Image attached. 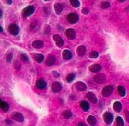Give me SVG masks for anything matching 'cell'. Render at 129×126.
Returning <instances> with one entry per match:
<instances>
[{
  "label": "cell",
  "mask_w": 129,
  "mask_h": 126,
  "mask_svg": "<svg viewBox=\"0 0 129 126\" xmlns=\"http://www.w3.org/2000/svg\"><path fill=\"white\" fill-rule=\"evenodd\" d=\"M114 91V87L112 85H107L103 89L102 91V95L104 97H108V96H111Z\"/></svg>",
  "instance_id": "obj_1"
},
{
  "label": "cell",
  "mask_w": 129,
  "mask_h": 126,
  "mask_svg": "<svg viewBox=\"0 0 129 126\" xmlns=\"http://www.w3.org/2000/svg\"><path fill=\"white\" fill-rule=\"evenodd\" d=\"M54 9H55V11L57 14H60L63 11V7H62L61 5L59 3H55L54 5Z\"/></svg>",
  "instance_id": "obj_21"
},
{
  "label": "cell",
  "mask_w": 129,
  "mask_h": 126,
  "mask_svg": "<svg viewBox=\"0 0 129 126\" xmlns=\"http://www.w3.org/2000/svg\"><path fill=\"white\" fill-rule=\"evenodd\" d=\"M3 101H2L1 99H0V108H1V105H2V103Z\"/></svg>",
  "instance_id": "obj_42"
},
{
  "label": "cell",
  "mask_w": 129,
  "mask_h": 126,
  "mask_svg": "<svg viewBox=\"0 0 129 126\" xmlns=\"http://www.w3.org/2000/svg\"><path fill=\"white\" fill-rule=\"evenodd\" d=\"M62 56H63V58L64 60H71L72 57V53L69 50H64L63 51V53H62Z\"/></svg>",
  "instance_id": "obj_16"
},
{
  "label": "cell",
  "mask_w": 129,
  "mask_h": 126,
  "mask_svg": "<svg viewBox=\"0 0 129 126\" xmlns=\"http://www.w3.org/2000/svg\"><path fill=\"white\" fill-rule=\"evenodd\" d=\"M87 122H88V123L89 125H94L97 123V119H96V118L94 117V116L90 115V116H88V117L87 118Z\"/></svg>",
  "instance_id": "obj_22"
},
{
  "label": "cell",
  "mask_w": 129,
  "mask_h": 126,
  "mask_svg": "<svg viewBox=\"0 0 129 126\" xmlns=\"http://www.w3.org/2000/svg\"><path fill=\"white\" fill-rule=\"evenodd\" d=\"M53 40H54V41H55L56 45H57L58 47H61L64 46V40H63V39H62L60 36H59V35L55 34V35H53Z\"/></svg>",
  "instance_id": "obj_7"
},
{
  "label": "cell",
  "mask_w": 129,
  "mask_h": 126,
  "mask_svg": "<svg viewBox=\"0 0 129 126\" xmlns=\"http://www.w3.org/2000/svg\"><path fill=\"white\" fill-rule=\"evenodd\" d=\"M2 14H3V13H2V11L1 9H0V18H2Z\"/></svg>",
  "instance_id": "obj_38"
},
{
  "label": "cell",
  "mask_w": 129,
  "mask_h": 126,
  "mask_svg": "<svg viewBox=\"0 0 129 126\" xmlns=\"http://www.w3.org/2000/svg\"><path fill=\"white\" fill-rule=\"evenodd\" d=\"M11 117L13 120H16L19 122H22L24 120V116L18 112H13L11 113Z\"/></svg>",
  "instance_id": "obj_4"
},
{
  "label": "cell",
  "mask_w": 129,
  "mask_h": 126,
  "mask_svg": "<svg viewBox=\"0 0 129 126\" xmlns=\"http://www.w3.org/2000/svg\"><path fill=\"white\" fill-rule=\"evenodd\" d=\"M118 2H125V0H117Z\"/></svg>",
  "instance_id": "obj_41"
},
{
  "label": "cell",
  "mask_w": 129,
  "mask_h": 126,
  "mask_svg": "<svg viewBox=\"0 0 129 126\" xmlns=\"http://www.w3.org/2000/svg\"><path fill=\"white\" fill-rule=\"evenodd\" d=\"M32 46L34 48H36V49H39V48H41L44 47V42L41 40H36L33 42Z\"/></svg>",
  "instance_id": "obj_18"
},
{
  "label": "cell",
  "mask_w": 129,
  "mask_h": 126,
  "mask_svg": "<svg viewBox=\"0 0 129 126\" xmlns=\"http://www.w3.org/2000/svg\"><path fill=\"white\" fill-rule=\"evenodd\" d=\"M9 105H8V103H7L6 102H2V105H1V108L3 111H5V112H7V111H8V110H9Z\"/></svg>",
  "instance_id": "obj_26"
},
{
  "label": "cell",
  "mask_w": 129,
  "mask_h": 126,
  "mask_svg": "<svg viewBox=\"0 0 129 126\" xmlns=\"http://www.w3.org/2000/svg\"><path fill=\"white\" fill-rule=\"evenodd\" d=\"M75 88L79 91H85L87 88V86L82 82H77L75 83Z\"/></svg>",
  "instance_id": "obj_10"
},
{
  "label": "cell",
  "mask_w": 129,
  "mask_h": 126,
  "mask_svg": "<svg viewBox=\"0 0 129 126\" xmlns=\"http://www.w3.org/2000/svg\"><path fill=\"white\" fill-rule=\"evenodd\" d=\"M101 7H102V8H103V9L108 8L109 7H110V3H109V2H103V3H102Z\"/></svg>",
  "instance_id": "obj_32"
},
{
  "label": "cell",
  "mask_w": 129,
  "mask_h": 126,
  "mask_svg": "<svg viewBox=\"0 0 129 126\" xmlns=\"http://www.w3.org/2000/svg\"><path fill=\"white\" fill-rule=\"evenodd\" d=\"M78 125H86L85 123H83V122H79L78 123Z\"/></svg>",
  "instance_id": "obj_39"
},
{
  "label": "cell",
  "mask_w": 129,
  "mask_h": 126,
  "mask_svg": "<svg viewBox=\"0 0 129 126\" xmlns=\"http://www.w3.org/2000/svg\"><path fill=\"white\" fill-rule=\"evenodd\" d=\"M125 117L128 122H129V111H125Z\"/></svg>",
  "instance_id": "obj_36"
},
{
  "label": "cell",
  "mask_w": 129,
  "mask_h": 126,
  "mask_svg": "<svg viewBox=\"0 0 129 126\" xmlns=\"http://www.w3.org/2000/svg\"><path fill=\"white\" fill-rule=\"evenodd\" d=\"M71 5L74 7H77L80 6V2L79 0H69Z\"/></svg>",
  "instance_id": "obj_29"
},
{
  "label": "cell",
  "mask_w": 129,
  "mask_h": 126,
  "mask_svg": "<svg viewBox=\"0 0 129 126\" xmlns=\"http://www.w3.org/2000/svg\"><path fill=\"white\" fill-rule=\"evenodd\" d=\"M67 20L69 23L75 24L79 21V16L75 13H71L67 16Z\"/></svg>",
  "instance_id": "obj_3"
},
{
  "label": "cell",
  "mask_w": 129,
  "mask_h": 126,
  "mask_svg": "<svg viewBox=\"0 0 129 126\" xmlns=\"http://www.w3.org/2000/svg\"><path fill=\"white\" fill-rule=\"evenodd\" d=\"M44 1H45V2H47V1H49V0H44Z\"/></svg>",
  "instance_id": "obj_43"
},
{
  "label": "cell",
  "mask_w": 129,
  "mask_h": 126,
  "mask_svg": "<svg viewBox=\"0 0 129 126\" xmlns=\"http://www.w3.org/2000/svg\"><path fill=\"white\" fill-rule=\"evenodd\" d=\"M82 13L83 14H88L89 13V11H88V8H83L82 10Z\"/></svg>",
  "instance_id": "obj_35"
},
{
  "label": "cell",
  "mask_w": 129,
  "mask_h": 126,
  "mask_svg": "<svg viewBox=\"0 0 129 126\" xmlns=\"http://www.w3.org/2000/svg\"><path fill=\"white\" fill-rule=\"evenodd\" d=\"M13 65H14V67L16 69H19L21 67V63L18 62V60H15Z\"/></svg>",
  "instance_id": "obj_31"
},
{
  "label": "cell",
  "mask_w": 129,
  "mask_h": 126,
  "mask_svg": "<svg viewBox=\"0 0 129 126\" xmlns=\"http://www.w3.org/2000/svg\"><path fill=\"white\" fill-rule=\"evenodd\" d=\"M35 60L37 62L41 63L44 60V56L42 54H35Z\"/></svg>",
  "instance_id": "obj_23"
},
{
  "label": "cell",
  "mask_w": 129,
  "mask_h": 126,
  "mask_svg": "<svg viewBox=\"0 0 129 126\" xmlns=\"http://www.w3.org/2000/svg\"><path fill=\"white\" fill-rule=\"evenodd\" d=\"M98 56H99V53L97 51H92L89 53V57L90 58H97L98 57Z\"/></svg>",
  "instance_id": "obj_30"
},
{
  "label": "cell",
  "mask_w": 129,
  "mask_h": 126,
  "mask_svg": "<svg viewBox=\"0 0 129 126\" xmlns=\"http://www.w3.org/2000/svg\"><path fill=\"white\" fill-rule=\"evenodd\" d=\"M80 105L84 111H88L89 110V108H90L89 107V104L86 101H81L80 102Z\"/></svg>",
  "instance_id": "obj_20"
},
{
  "label": "cell",
  "mask_w": 129,
  "mask_h": 126,
  "mask_svg": "<svg viewBox=\"0 0 129 126\" xmlns=\"http://www.w3.org/2000/svg\"><path fill=\"white\" fill-rule=\"evenodd\" d=\"M46 65L47 66H52L55 64V58L54 56L53 55H49L48 57H47V59L46 60Z\"/></svg>",
  "instance_id": "obj_14"
},
{
  "label": "cell",
  "mask_w": 129,
  "mask_h": 126,
  "mask_svg": "<svg viewBox=\"0 0 129 126\" xmlns=\"http://www.w3.org/2000/svg\"><path fill=\"white\" fill-rule=\"evenodd\" d=\"M113 119H114L113 115L110 112L104 113V114H103V120L106 124H108V125L111 124L112 122H113Z\"/></svg>",
  "instance_id": "obj_5"
},
{
  "label": "cell",
  "mask_w": 129,
  "mask_h": 126,
  "mask_svg": "<svg viewBox=\"0 0 129 126\" xmlns=\"http://www.w3.org/2000/svg\"><path fill=\"white\" fill-rule=\"evenodd\" d=\"M118 93L121 96H125V89L124 88V87L122 85L118 86Z\"/></svg>",
  "instance_id": "obj_25"
},
{
  "label": "cell",
  "mask_w": 129,
  "mask_h": 126,
  "mask_svg": "<svg viewBox=\"0 0 129 126\" xmlns=\"http://www.w3.org/2000/svg\"><path fill=\"white\" fill-rule=\"evenodd\" d=\"M63 115V117L66 119H69V118H71L72 117V113L70 111H69V110H66V111H64L62 113Z\"/></svg>",
  "instance_id": "obj_24"
},
{
  "label": "cell",
  "mask_w": 129,
  "mask_h": 126,
  "mask_svg": "<svg viewBox=\"0 0 129 126\" xmlns=\"http://www.w3.org/2000/svg\"><path fill=\"white\" fill-rule=\"evenodd\" d=\"M75 79V74L74 73H70L66 76V81L68 82H72Z\"/></svg>",
  "instance_id": "obj_27"
},
{
  "label": "cell",
  "mask_w": 129,
  "mask_h": 126,
  "mask_svg": "<svg viewBox=\"0 0 129 126\" xmlns=\"http://www.w3.org/2000/svg\"><path fill=\"white\" fill-rule=\"evenodd\" d=\"M66 36L68 39H69V40H73L76 37V33H75V30H73L72 28H69V29H67L66 31Z\"/></svg>",
  "instance_id": "obj_9"
},
{
  "label": "cell",
  "mask_w": 129,
  "mask_h": 126,
  "mask_svg": "<svg viewBox=\"0 0 129 126\" xmlns=\"http://www.w3.org/2000/svg\"><path fill=\"white\" fill-rule=\"evenodd\" d=\"M62 88L61 85L59 82H54L52 85V90L54 92H58L60 91Z\"/></svg>",
  "instance_id": "obj_17"
},
{
  "label": "cell",
  "mask_w": 129,
  "mask_h": 126,
  "mask_svg": "<svg viewBox=\"0 0 129 126\" xmlns=\"http://www.w3.org/2000/svg\"><path fill=\"white\" fill-rule=\"evenodd\" d=\"M35 11V7L33 6H28L23 11V15L25 17H28L29 16H31Z\"/></svg>",
  "instance_id": "obj_8"
},
{
  "label": "cell",
  "mask_w": 129,
  "mask_h": 126,
  "mask_svg": "<svg viewBox=\"0 0 129 126\" xmlns=\"http://www.w3.org/2000/svg\"><path fill=\"white\" fill-rule=\"evenodd\" d=\"M86 52V48L85 46L83 45H81V46H79L77 47V55L79 56H83L85 55Z\"/></svg>",
  "instance_id": "obj_15"
},
{
  "label": "cell",
  "mask_w": 129,
  "mask_h": 126,
  "mask_svg": "<svg viewBox=\"0 0 129 126\" xmlns=\"http://www.w3.org/2000/svg\"><path fill=\"white\" fill-rule=\"evenodd\" d=\"M36 86H37V88L38 89H44L46 88V86H47V82H45V80L44 79H39L38 81H37V83H36Z\"/></svg>",
  "instance_id": "obj_12"
},
{
  "label": "cell",
  "mask_w": 129,
  "mask_h": 126,
  "mask_svg": "<svg viewBox=\"0 0 129 126\" xmlns=\"http://www.w3.org/2000/svg\"><path fill=\"white\" fill-rule=\"evenodd\" d=\"M87 98L88 99V100L90 101L91 102L94 103V104H96L97 102V96L92 93V92H88L87 93Z\"/></svg>",
  "instance_id": "obj_13"
},
{
  "label": "cell",
  "mask_w": 129,
  "mask_h": 126,
  "mask_svg": "<svg viewBox=\"0 0 129 126\" xmlns=\"http://www.w3.org/2000/svg\"><path fill=\"white\" fill-rule=\"evenodd\" d=\"M113 108L116 112H120L123 109V105L120 102H115L113 105Z\"/></svg>",
  "instance_id": "obj_19"
},
{
  "label": "cell",
  "mask_w": 129,
  "mask_h": 126,
  "mask_svg": "<svg viewBox=\"0 0 129 126\" xmlns=\"http://www.w3.org/2000/svg\"><path fill=\"white\" fill-rule=\"evenodd\" d=\"M12 58H13V54L12 53H9L7 56V62H11V60H12Z\"/></svg>",
  "instance_id": "obj_34"
},
{
  "label": "cell",
  "mask_w": 129,
  "mask_h": 126,
  "mask_svg": "<svg viewBox=\"0 0 129 126\" xmlns=\"http://www.w3.org/2000/svg\"><path fill=\"white\" fill-rule=\"evenodd\" d=\"M106 80V77L104 74L103 73H99L97 74L94 77V81L97 83V84H102Z\"/></svg>",
  "instance_id": "obj_6"
},
{
  "label": "cell",
  "mask_w": 129,
  "mask_h": 126,
  "mask_svg": "<svg viewBox=\"0 0 129 126\" xmlns=\"http://www.w3.org/2000/svg\"><path fill=\"white\" fill-rule=\"evenodd\" d=\"M3 31V29H2V26L0 25V33H2Z\"/></svg>",
  "instance_id": "obj_40"
},
{
  "label": "cell",
  "mask_w": 129,
  "mask_h": 126,
  "mask_svg": "<svg viewBox=\"0 0 129 126\" xmlns=\"http://www.w3.org/2000/svg\"><path fill=\"white\" fill-rule=\"evenodd\" d=\"M52 73H53V75L54 76H55V77H58L59 76H60V74H59V73H58V72H56V71H53L52 72Z\"/></svg>",
  "instance_id": "obj_37"
},
{
  "label": "cell",
  "mask_w": 129,
  "mask_h": 126,
  "mask_svg": "<svg viewBox=\"0 0 129 126\" xmlns=\"http://www.w3.org/2000/svg\"><path fill=\"white\" fill-rule=\"evenodd\" d=\"M102 69V67L99 64H94L91 66H89V71L92 73H97Z\"/></svg>",
  "instance_id": "obj_11"
},
{
  "label": "cell",
  "mask_w": 129,
  "mask_h": 126,
  "mask_svg": "<svg viewBox=\"0 0 129 126\" xmlns=\"http://www.w3.org/2000/svg\"><path fill=\"white\" fill-rule=\"evenodd\" d=\"M116 122H117V125L118 126H122L124 125V121L123 119V118L121 117H118L116 119Z\"/></svg>",
  "instance_id": "obj_28"
},
{
  "label": "cell",
  "mask_w": 129,
  "mask_h": 126,
  "mask_svg": "<svg viewBox=\"0 0 129 126\" xmlns=\"http://www.w3.org/2000/svg\"><path fill=\"white\" fill-rule=\"evenodd\" d=\"M8 31L11 33L12 35L13 36H17L19 33V31H20V29H19L18 26L16 24H11L9 25L8 27Z\"/></svg>",
  "instance_id": "obj_2"
},
{
  "label": "cell",
  "mask_w": 129,
  "mask_h": 126,
  "mask_svg": "<svg viewBox=\"0 0 129 126\" xmlns=\"http://www.w3.org/2000/svg\"><path fill=\"white\" fill-rule=\"evenodd\" d=\"M21 59H22V60L23 62H26L28 61V57H27V56L25 55V54H22V55H21Z\"/></svg>",
  "instance_id": "obj_33"
}]
</instances>
